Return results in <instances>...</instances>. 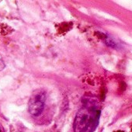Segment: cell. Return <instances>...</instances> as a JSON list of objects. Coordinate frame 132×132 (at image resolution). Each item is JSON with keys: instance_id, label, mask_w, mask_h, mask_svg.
<instances>
[{"instance_id": "4", "label": "cell", "mask_w": 132, "mask_h": 132, "mask_svg": "<svg viewBox=\"0 0 132 132\" xmlns=\"http://www.w3.org/2000/svg\"><path fill=\"white\" fill-rule=\"evenodd\" d=\"M0 132H1V130H0Z\"/></svg>"}, {"instance_id": "3", "label": "cell", "mask_w": 132, "mask_h": 132, "mask_svg": "<svg viewBox=\"0 0 132 132\" xmlns=\"http://www.w3.org/2000/svg\"><path fill=\"white\" fill-rule=\"evenodd\" d=\"M4 68H5V64H4V62L2 60H0V71H1L2 69H3Z\"/></svg>"}, {"instance_id": "1", "label": "cell", "mask_w": 132, "mask_h": 132, "mask_svg": "<svg viewBox=\"0 0 132 132\" xmlns=\"http://www.w3.org/2000/svg\"><path fill=\"white\" fill-rule=\"evenodd\" d=\"M77 113L73 128L75 132H94L100 117V104L95 97H85Z\"/></svg>"}, {"instance_id": "2", "label": "cell", "mask_w": 132, "mask_h": 132, "mask_svg": "<svg viewBox=\"0 0 132 132\" xmlns=\"http://www.w3.org/2000/svg\"><path fill=\"white\" fill-rule=\"evenodd\" d=\"M46 100V94L43 90H37L31 96L29 103L28 110L34 117L39 116L44 110Z\"/></svg>"}]
</instances>
